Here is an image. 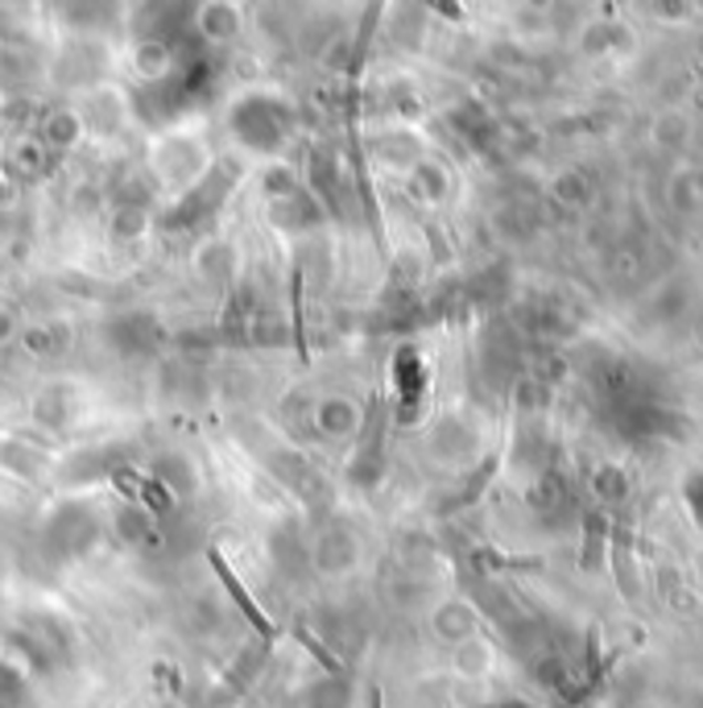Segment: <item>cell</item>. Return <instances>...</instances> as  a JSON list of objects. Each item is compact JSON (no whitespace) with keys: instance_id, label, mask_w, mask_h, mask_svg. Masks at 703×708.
<instances>
[{"instance_id":"obj_1","label":"cell","mask_w":703,"mask_h":708,"mask_svg":"<svg viewBox=\"0 0 703 708\" xmlns=\"http://www.w3.org/2000/svg\"><path fill=\"white\" fill-rule=\"evenodd\" d=\"M286 129H290V113L269 96L241 99L236 113H232V133H236L248 149H278Z\"/></svg>"},{"instance_id":"obj_2","label":"cell","mask_w":703,"mask_h":708,"mask_svg":"<svg viewBox=\"0 0 703 708\" xmlns=\"http://www.w3.org/2000/svg\"><path fill=\"white\" fill-rule=\"evenodd\" d=\"M241 179V166L232 162H215L212 170H207V179L199 182V187H191L187 196H182V203L174 208V212L166 215V232H179V229H195L199 220H212L215 208L224 203V196H228V187Z\"/></svg>"},{"instance_id":"obj_3","label":"cell","mask_w":703,"mask_h":708,"mask_svg":"<svg viewBox=\"0 0 703 708\" xmlns=\"http://www.w3.org/2000/svg\"><path fill=\"white\" fill-rule=\"evenodd\" d=\"M17 643L25 646V655H30L38 667H54V663H63L71 655V634L63 630L58 617H50V613H30L21 626H17Z\"/></svg>"},{"instance_id":"obj_4","label":"cell","mask_w":703,"mask_h":708,"mask_svg":"<svg viewBox=\"0 0 703 708\" xmlns=\"http://www.w3.org/2000/svg\"><path fill=\"white\" fill-rule=\"evenodd\" d=\"M50 547L58 551V556H79L87 547L99 539V518L87 506H63V510L50 518V530H46Z\"/></svg>"},{"instance_id":"obj_5","label":"cell","mask_w":703,"mask_h":708,"mask_svg":"<svg viewBox=\"0 0 703 708\" xmlns=\"http://www.w3.org/2000/svg\"><path fill=\"white\" fill-rule=\"evenodd\" d=\"M207 560H212L215 577L224 580V589H228V596L236 601V610H241V613L248 617V626L257 630L262 638H274V622H269V617L262 613V605H257V601H253V596L245 593V584H241V580H236V572H232L228 563H224V556H220V551L212 547V551H207Z\"/></svg>"},{"instance_id":"obj_6","label":"cell","mask_w":703,"mask_h":708,"mask_svg":"<svg viewBox=\"0 0 703 708\" xmlns=\"http://www.w3.org/2000/svg\"><path fill=\"white\" fill-rule=\"evenodd\" d=\"M113 340L120 352H153V348L162 345V328L149 319V315H125V319H116L113 324Z\"/></svg>"},{"instance_id":"obj_7","label":"cell","mask_w":703,"mask_h":708,"mask_svg":"<svg viewBox=\"0 0 703 708\" xmlns=\"http://www.w3.org/2000/svg\"><path fill=\"white\" fill-rule=\"evenodd\" d=\"M319 568L323 572H348L352 563H356V539L348 535V530H328L323 535V543H319Z\"/></svg>"},{"instance_id":"obj_8","label":"cell","mask_w":703,"mask_h":708,"mask_svg":"<svg viewBox=\"0 0 703 708\" xmlns=\"http://www.w3.org/2000/svg\"><path fill=\"white\" fill-rule=\"evenodd\" d=\"M66 345H71V328L66 324H38V328L25 331V348L33 357H63Z\"/></svg>"},{"instance_id":"obj_9","label":"cell","mask_w":703,"mask_h":708,"mask_svg":"<svg viewBox=\"0 0 703 708\" xmlns=\"http://www.w3.org/2000/svg\"><path fill=\"white\" fill-rule=\"evenodd\" d=\"M356 423H360V411L348 398H335V402H323V406H319V431H323V435H348Z\"/></svg>"},{"instance_id":"obj_10","label":"cell","mask_w":703,"mask_h":708,"mask_svg":"<svg viewBox=\"0 0 703 708\" xmlns=\"http://www.w3.org/2000/svg\"><path fill=\"white\" fill-rule=\"evenodd\" d=\"M116 530H120V539L129 547H141L153 539V518L149 510H137V506H125V510L116 514Z\"/></svg>"},{"instance_id":"obj_11","label":"cell","mask_w":703,"mask_h":708,"mask_svg":"<svg viewBox=\"0 0 703 708\" xmlns=\"http://www.w3.org/2000/svg\"><path fill=\"white\" fill-rule=\"evenodd\" d=\"M0 708H30V688L9 663H0Z\"/></svg>"},{"instance_id":"obj_12","label":"cell","mask_w":703,"mask_h":708,"mask_svg":"<svg viewBox=\"0 0 703 708\" xmlns=\"http://www.w3.org/2000/svg\"><path fill=\"white\" fill-rule=\"evenodd\" d=\"M33 414H38L42 423H50V427H58V423L71 419V398H66L63 390H50V394H42L33 402Z\"/></svg>"},{"instance_id":"obj_13","label":"cell","mask_w":703,"mask_h":708,"mask_svg":"<svg viewBox=\"0 0 703 708\" xmlns=\"http://www.w3.org/2000/svg\"><path fill=\"white\" fill-rule=\"evenodd\" d=\"M344 705H348L344 679H328V684L311 688V696H307V708H344Z\"/></svg>"},{"instance_id":"obj_14","label":"cell","mask_w":703,"mask_h":708,"mask_svg":"<svg viewBox=\"0 0 703 708\" xmlns=\"http://www.w3.org/2000/svg\"><path fill=\"white\" fill-rule=\"evenodd\" d=\"M397 390H406V394H418V390H423V369H418V361H414L409 352L397 357Z\"/></svg>"},{"instance_id":"obj_15","label":"cell","mask_w":703,"mask_h":708,"mask_svg":"<svg viewBox=\"0 0 703 708\" xmlns=\"http://www.w3.org/2000/svg\"><path fill=\"white\" fill-rule=\"evenodd\" d=\"M141 224H146V212L129 203V208H120V212H116L113 232H116V236H132V232H141Z\"/></svg>"},{"instance_id":"obj_16","label":"cell","mask_w":703,"mask_h":708,"mask_svg":"<svg viewBox=\"0 0 703 708\" xmlns=\"http://www.w3.org/2000/svg\"><path fill=\"white\" fill-rule=\"evenodd\" d=\"M46 133H50V141H54V149L66 146V141L75 137V116H50Z\"/></svg>"},{"instance_id":"obj_17","label":"cell","mask_w":703,"mask_h":708,"mask_svg":"<svg viewBox=\"0 0 703 708\" xmlns=\"http://www.w3.org/2000/svg\"><path fill=\"white\" fill-rule=\"evenodd\" d=\"M9 328H13V324H9V315L0 311V340H4V336H9Z\"/></svg>"}]
</instances>
